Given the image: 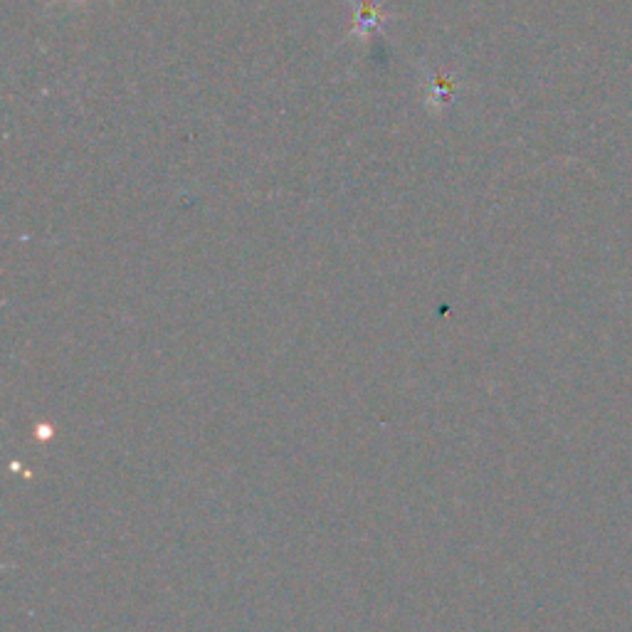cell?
Segmentation results:
<instances>
[{
  "label": "cell",
  "instance_id": "6da1fadb",
  "mask_svg": "<svg viewBox=\"0 0 632 632\" xmlns=\"http://www.w3.org/2000/svg\"><path fill=\"white\" fill-rule=\"evenodd\" d=\"M351 10H354V20H351L349 38L358 42H366L373 35L383 33L386 23L391 20V15L373 0H354Z\"/></svg>",
  "mask_w": 632,
  "mask_h": 632
},
{
  "label": "cell",
  "instance_id": "7a4b0ae2",
  "mask_svg": "<svg viewBox=\"0 0 632 632\" xmlns=\"http://www.w3.org/2000/svg\"><path fill=\"white\" fill-rule=\"evenodd\" d=\"M455 89H457V84L452 82V79H447L442 75H430L428 84H425V94H428L425 104H428L430 112L433 114L445 112V109L450 107L452 99H455Z\"/></svg>",
  "mask_w": 632,
  "mask_h": 632
}]
</instances>
